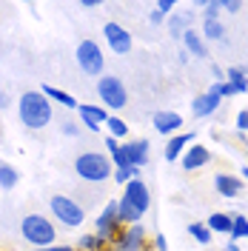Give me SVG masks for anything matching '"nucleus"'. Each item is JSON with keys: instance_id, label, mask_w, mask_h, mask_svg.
Segmentation results:
<instances>
[{"instance_id": "1", "label": "nucleus", "mask_w": 248, "mask_h": 251, "mask_svg": "<svg viewBox=\"0 0 248 251\" xmlns=\"http://www.w3.org/2000/svg\"><path fill=\"white\" fill-rule=\"evenodd\" d=\"M17 117H20V123L26 126V128L40 131V128H46V126L51 123L54 106H51V100H49L43 92L31 89V92L20 94V100H17Z\"/></svg>"}, {"instance_id": "2", "label": "nucleus", "mask_w": 248, "mask_h": 251, "mask_svg": "<svg viewBox=\"0 0 248 251\" xmlns=\"http://www.w3.org/2000/svg\"><path fill=\"white\" fill-rule=\"evenodd\" d=\"M151 208V191L143 180H131L123 186L120 197V223L123 226H137L146 217V211Z\"/></svg>"}, {"instance_id": "3", "label": "nucleus", "mask_w": 248, "mask_h": 251, "mask_svg": "<svg viewBox=\"0 0 248 251\" xmlns=\"http://www.w3.org/2000/svg\"><path fill=\"white\" fill-rule=\"evenodd\" d=\"M20 237L34 246V249H49L54 246L57 240V226L51 217H43V214H26L20 220Z\"/></svg>"}, {"instance_id": "4", "label": "nucleus", "mask_w": 248, "mask_h": 251, "mask_svg": "<svg viewBox=\"0 0 248 251\" xmlns=\"http://www.w3.org/2000/svg\"><path fill=\"white\" fill-rule=\"evenodd\" d=\"M74 174L86 183H106L114 174V166H111L109 157L100 154V151H83L74 160Z\"/></svg>"}, {"instance_id": "5", "label": "nucleus", "mask_w": 248, "mask_h": 251, "mask_svg": "<svg viewBox=\"0 0 248 251\" xmlns=\"http://www.w3.org/2000/svg\"><path fill=\"white\" fill-rule=\"evenodd\" d=\"M123 228H125V226L120 223V200H114V197H111L109 203L103 205V211L97 214V220H94V234H97V240L109 249Z\"/></svg>"}, {"instance_id": "6", "label": "nucleus", "mask_w": 248, "mask_h": 251, "mask_svg": "<svg viewBox=\"0 0 248 251\" xmlns=\"http://www.w3.org/2000/svg\"><path fill=\"white\" fill-rule=\"evenodd\" d=\"M49 211H51L54 226H63V228H77V226H83V220H86L83 205L77 200H72V197H66V194H54L49 200Z\"/></svg>"}, {"instance_id": "7", "label": "nucleus", "mask_w": 248, "mask_h": 251, "mask_svg": "<svg viewBox=\"0 0 248 251\" xmlns=\"http://www.w3.org/2000/svg\"><path fill=\"white\" fill-rule=\"evenodd\" d=\"M97 97H100V106H106L111 111H120L128 103V89H125V83L120 77L103 75L97 80Z\"/></svg>"}, {"instance_id": "8", "label": "nucleus", "mask_w": 248, "mask_h": 251, "mask_svg": "<svg viewBox=\"0 0 248 251\" xmlns=\"http://www.w3.org/2000/svg\"><path fill=\"white\" fill-rule=\"evenodd\" d=\"M74 57H77V66L89 77H103L106 57H103V49L97 46L94 40H80L77 49H74Z\"/></svg>"}, {"instance_id": "9", "label": "nucleus", "mask_w": 248, "mask_h": 251, "mask_svg": "<svg viewBox=\"0 0 248 251\" xmlns=\"http://www.w3.org/2000/svg\"><path fill=\"white\" fill-rule=\"evenodd\" d=\"M103 34H106V43L114 54H128L131 49H134V37H131V31L123 29L120 23H114L109 20L106 26H103Z\"/></svg>"}, {"instance_id": "10", "label": "nucleus", "mask_w": 248, "mask_h": 251, "mask_svg": "<svg viewBox=\"0 0 248 251\" xmlns=\"http://www.w3.org/2000/svg\"><path fill=\"white\" fill-rule=\"evenodd\" d=\"M111 246L114 251H146V226H125Z\"/></svg>"}, {"instance_id": "11", "label": "nucleus", "mask_w": 248, "mask_h": 251, "mask_svg": "<svg viewBox=\"0 0 248 251\" xmlns=\"http://www.w3.org/2000/svg\"><path fill=\"white\" fill-rule=\"evenodd\" d=\"M243 186H246V180H243L240 174H228V172L214 174V188H217L220 197H225V200L240 197V194H243Z\"/></svg>"}, {"instance_id": "12", "label": "nucleus", "mask_w": 248, "mask_h": 251, "mask_svg": "<svg viewBox=\"0 0 248 251\" xmlns=\"http://www.w3.org/2000/svg\"><path fill=\"white\" fill-rule=\"evenodd\" d=\"M211 163V151L202 146V143H191L186 149V154L180 157V166L186 169V172H197L202 166H208Z\"/></svg>"}, {"instance_id": "13", "label": "nucleus", "mask_w": 248, "mask_h": 251, "mask_svg": "<svg viewBox=\"0 0 248 251\" xmlns=\"http://www.w3.org/2000/svg\"><path fill=\"white\" fill-rule=\"evenodd\" d=\"M194 137H197V131H188V134H171L169 143H166V149H163L166 160H169V163H177L180 157L186 154L188 146L194 143Z\"/></svg>"}, {"instance_id": "14", "label": "nucleus", "mask_w": 248, "mask_h": 251, "mask_svg": "<svg viewBox=\"0 0 248 251\" xmlns=\"http://www.w3.org/2000/svg\"><path fill=\"white\" fill-rule=\"evenodd\" d=\"M220 103H223V100H220L217 94L205 89L202 94H197V97L191 100V114H194L197 120H200V117H211V114L220 109Z\"/></svg>"}, {"instance_id": "15", "label": "nucleus", "mask_w": 248, "mask_h": 251, "mask_svg": "<svg viewBox=\"0 0 248 251\" xmlns=\"http://www.w3.org/2000/svg\"><path fill=\"white\" fill-rule=\"evenodd\" d=\"M77 117L80 123H97V126H106L111 114L106 106H100V103H80L77 106Z\"/></svg>"}, {"instance_id": "16", "label": "nucleus", "mask_w": 248, "mask_h": 251, "mask_svg": "<svg viewBox=\"0 0 248 251\" xmlns=\"http://www.w3.org/2000/svg\"><path fill=\"white\" fill-rule=\"evenodd\" d=\"M123 149H125V154H128V163L131 166H137V169H143L146 163H149V151H151V146H149V140H128L123 143Z\"/></svg>"}, {"instance_id": "17", "label": "nucleus", "mask_w": 248, "mask_h": 251, "mask_svg": "<svg viewBox=\"0 0 248 251\" xmlns=\"http://www.w3.org/2000/svg\"><path fill=\"white\" fill-rule=\"evenodd\" d=\"M154 128H157V134H174V131L183 128V117H180L177 111H157Z\"/></svg>"}, {"instance_id": "18", "label": "nucleus", "mask_w": 248, "mask_h": 251, "mask_svg": "<svg viewBox=\"0 0 248 251\" xmlns=\"http://www.w3.org/2000/svg\"><path fill=\"white\" fill-rule=\"evenodd\" d=\"M183 49H186L191 57H200V60H208V46L202 43V34H197L194 29H188L186 34H183Z\"/></svg>"}, {"instance_id": "19", "label": "nucleus", "mask_w": 248, "mask_h": 251, "mask_svg": "<svg viewBox=\"0 0 248 251\" xmlns=\"http://www.w3.org/2000/svg\"><path fill=\"white\" fill-rule=\"evenodd\" d=\"M40 92L46 94L51 103H60V106H66V109H74V111H77V106H80V103H77V100H74L69 92H63V89L51 86V83H43V86H40Z\"/></svg>"}, {"instance_id": "20", "label": "nucleus", "mask_w": 248, "mask_h": 251, "mask_svg": "<svg viewBox=\"0 0 248 251\" xmlns=\"http://www.w3.org/2000/svg\"><path fill=\"white\" fill-rule=\"evenodd\" d=\"M205 226L211 228V234H228V237H231L234 214H223V211H214L211 217L205 220Z\"/></svg>"}, {"instance_id": "21", "label": "nucleus", "mask_w": 248, "mask_h": 251, "mask_svg": "<svg viewBox=\"0 0 248 251\" xmlns=\"http://www.w3.org/2000/svg\"><path fill=\"white\" fill-rule=\"evenodd\" d=\"M166 26H169V34L174 40H183V34L191 29V17L188 15H180V12H174V15L166 20Z\"/></svg>"}, {"instance_id": "22", "label": "nucleus", "mask_w": 248, "mask_h": 251, "mask_svg": "<svg viewBox=\"0 0 248 251\" xmlns=\"http://www.w3.org/2000/svg\"><path fill=\"white\" fill-rule=\"evenodd\" d=\"M17 183H20V172H17L15 166H9L6 160H0V188L12 191Z\"/></svg>"}, {"instance_id": "23", "label": "nucleus", "mask_w": 248, "mask_h": 251, "mask_svg": "<svg viewBox=\"0 0 248 251\" xmlns=\"http://www.w3.org/2000/svg\"><path fill=\"white\" fill-rule=\"evenodd\" d=\"M202 37L217 43V40H225V23L223 20H202Z\"/></svg>"}, {"instance_id": "24", "label": "nucleus", "mask_w": 248, "mask_h": 251, "mask_svg": "<svg viewBox=\"0 0 248 251\" xmlns=\"http://www.w3.org/2000/svg\"><path fill=\"white\" fill-rule=\"evenodd\" d=\"M225 80H228L240 94L248 92V77H246V72H243V66H228V69H225Z\"/></svg>"}, {"instance_id": "25", "label": "nucleus", "mask_w": 248, "mask_h": 251, "mask_svg": "<svg viewBox=\"0 0 248 251\" xmlns=\"http://www.w3.org/2000/svg\"><path fill=\"white\" fill-rule=\"evenodd\" d=\"M188 228V237H191V240H197V243H200V246H208V243H211V228H208V226H205V223H188L186 226Z\"/></svg>"}, {"instance_id": "26", "label": "nucleus", "mask_w": 248, "mask_h": 251, "mask_svg": "<svg viewBox=\"0 0 248 251\" xmlns=\"http://www.w3.org/2000/svg\"><path fill=\"white\" fill-rule=\"evenodd\" d=\"M106 128H109V137L123 143V137L128 134V123H125L123 117H117V114H111L109 120H106Z\"/></svg>"}, {"instance_id": "27", "label": "nucleus", "mask_w": 248, "mask_h": 251, "mask_svg": "<svg viewBox=\"0 0 248 251\" xmlns=\"http://www.w3.org/2000/svg\"><path fill=\"white\" fill-rule=\"evenodd\" d=\"M131 180H140L137 166H131V169H114V174H111V183H117V186H125Z\"/></svg>"}, {"instance_id": "28", "label": "nucleus", "mask_w": 248, "mask_h": 251, "mask_svg": "<svg viewBox=\"0 0 248 251\" xmlns=\"http://www.w3.org/2000/svg\"><path fill=\"white\" fill-rule=\"evenodd\" d=\"M231 240H234V243H240V240H248V217H243V214H234Z\"/></svg>"}, {"instance_id": "29", "label": "nucleus", "mask_w": 248, "mask_h": 251, "mask_svg": "<svg viewBox=\"0 0 248 251\" xmlns=\"http://www.w3.org/2000/svg\"><path fill=\"white\" fill-rule=\"evenodd\" d=\"M77 251H109V249L97 240V234H83L77 240Z\"/></svg>"}, {"instance_id": "30", "label": "nucleus", "mask_w": 248, "mask_h": 251, "mask_svg": "<svg viewBox=\"0 0 248 251\" xmlns=\"http://www.w3.org/2000/svg\"><path fill=\"white\" fill-rule=\"evenodd\" d=\"M208 92H214L220 100H223V97H234V94H240V92H237V89L231 86V83H228V80H223V83H214Z\"/></svg>"}, {"instance_id": "31", "label": "nucleus", "mask_w": 248, "mask_h": 251, "mask_svg": "<svg viewBox=\"0 0 248 251\" xmlns=\"http://www.w3.org/2000/svg\"><path fill=\"white\" fill-rule=\"evenodd\" d=\"M111 166H114V169H131V163H128V154H125L123 146H120V151H114V154H111Z\"/></svg>"}, {"instance_id": "32", "label": "nucleus", "mask_w": 248, "mask_h": 251, "mask_svg": "<svg viewBox=\"0 0 248 251\" xmlns=\"http://www.w3.org/2000/svg\"><path fill=\"white\" fill-rule=\"evenodd\" d=\"M60 131L66 134V137H80V123L77 120H63Z\"/></svg>"}, {"instance_id": "33", "label": "nucleus", "mask_w": 248, "mask_h": 251, "mask_svg": "<svg viewBox=\"0 0 248 251\" xmlns=\"http://www.w3.org/2000/svg\"><path fill=\"white\" fill-rule=\"evenodd\" d=\"M174 9H177V3H174V0H160V3H157V12H160V15L166 17V15H174Z\"/></svg>"}, {"instance_id": "34", "label": "nucleus", "mask_w": 248, "mask_h": 251, "mask_svg": "<svg viewBox=\"0 0 248 251\" xmlns=\"http://www.w3.org/2000/svg\"><path fill=\"white\" fill-rule=\"evenodd\" d=\"M237 131H240V134H246L248 131V109L237 111Z\"/></svg>"}, {"instance_id": "35", "label": "nucleus", "mask_w": 248, "mask_h": 251, "mask_svg": "<svg viewBox=\"0 0 248 251\" xmlns=\"http://www.w3.org/2000/svg\"><path fill=\"white\" fill-rule=\"evenodd\" d=\"M223 9H225L228 15H237V12H243V3H240V0H223Z\"/></svg>"}, {"instance_id": "36", "label": "nucleus", "mask_w": 248, "mask_h": 251, "mask_svg": "<svg viewBox=\"0 0 248 251\" xmlns=\"http://www.w3.org/2000/svg\"><path fill=\"white\" fill-rule=\"evenodd\" d=\"M120 146H123L120 140H114V137H106V151H109V157L114 154V151H120Z\"/></svg>"}, {"instance_id": "37", "label": "nucleus", "mask_w": 248, "mask_h": 251, "mask_svg": "<svg viewBox=\"0 0 248 251\" xmlns=\"http://www.w3.org/2000/svg\"><path fill=\"white\" fill-rule=\"evenodd\" d=\"M154 249L157 251H169V240H166V234H157L154 237Z\"/></svg>"}, {"instance_id": "38", "label": "nucleus", "mask_w": 248, "mask_h": 251, "mask_svg": "<svg viewBox=\"0 0 248 251\" xmlns=\"http://www.w3.org/2000/svg\"><path fill=\"white\" fill-rule=\"evenodd\" d=\"M9 106H12V94H9V92H3V89H0V111H6Z\"/></svg>"}, {"instance_id": "39", "label": "nucleus", "mask_w": 248, "mask_h": 251, "mask_svg": "<svg viewBox=\"0 0 248 251\" xmlns=\"http://www.w3.org/2000/svg\"><path fill=\"white\" fill-rule=\"evenodd\" d=\"M34 251H77V246H49V249H34Z\"/></svg>"}, {"instance_id": "40", "label": "nucleus", "mask_w": 248, "mask_h": 251, "mask_svg": "<svg viewBox=\"0 0 248 251\" xmlns=\"http://www.w3.org/2000/svg\"><path fill=\"white\" fill-rule=\"evenodd\" d=\"M149 23H151V26H160V23H166V17H163V15H160V12L154 9V12L149 15Z\"/></svg>"}, {"instance_id": "41", "label": "nucleus", "mask_w": 248, "mask_h": 251, "mask_svg": "<svg viewBox=\"0 0 248 251\" xmlns=\"http://www.w3.org/2000/svg\"><path fill=\"white\" fill-rule=\"evenodd\" d=\"M211 75L217 77V83H223V80H225V72H223V66H211Z\"/></svg>"}, {"instance_id": "42", "label": "nucleus", "mask_w": 248, "mask_h": 251, "mask_svg": "<svg viewBox=\"0 0 248 251\" xmlns=\"http://www.w3.org/2000/svg\"><path fill=\"white\" fill-rule=\"evenodd\" d=\"M100 0H80V9H97Z\"/></svg>"}, {"instance_id": "43", "label": "nucleus", "mask_w": 248, "mask_h": 251, "mask_svg": "<svg viewBox=\"0 0 248 251\" xmlns=\"http://www.w3.org/2000/svg\"><path fill=\"white\" fill-rule=\"evenodd\" d=\"M188 57H191V54H188L186 49H180V51H177V60H180V66H186V63H188Z\"/></svg>"}, {"instance_id": "44", "label": "nucleus", "mask_w": 248, "mask_h": 251, "mask_svg": "<svg viewBox=\"0 0 248 251\" xmlns=\"http://www.w3.org/2000/svg\"><path fill=\"white\" fill-rule=\"evenodd\" d=\"M225 251H240V243H234V240H228V243H225Z\"/></svg>"}, {"instance_id": "45", "label": "nucleus", "mask_w": 248, "mask_h": 251, "mask_svg": "<svg viewBox=\"0 0 248 251\" xmlns=\"http://www.w3.org/2000/svg\"><path fill=\"white\" fill-rule=\"evenodd\" d=\"M240 177H243V180H248V166H243V172H240Z\"/></svg>"}, {"instance_id": "46", "label": "nucleus", "mask_w": 248, "mask_h": 251, "mask_svg": "<svg viewBox=\"0 0 248 251\" xmlns=\"http://www.w3.org/2000/svg\"><path fill=\"white\" fill-rule=\"evenodd\" d=\"M243 72H246V77H248V63H246V66H243Z\"/></svg>"}, {"instance_id": "47", "label": "nucleus", "mask_w": 248, "mask_h": 251, "mask_svg": "<svg viewBox=\"0 0 248 251\" xmlns=\"http://www.w3.org/2000/svg\"><path fill=\"white\" fill-rule=\"evenodd\" d=\"M246 149H248V140H246Z\"/></svg>"}, {"instance_id": "48", "label": "nucleus", "mask_w": 248, "mask_h": 251, "mask_svg": "<svg viewBox=\"0 0 248 251\" xmlns=\"http://www.w3.org/2000/svg\"><path fill=\"white\" fill-rule=\"evenodd\" d=\"M109 251H111V249H109Z\"/></svg>"}]
</instances>
